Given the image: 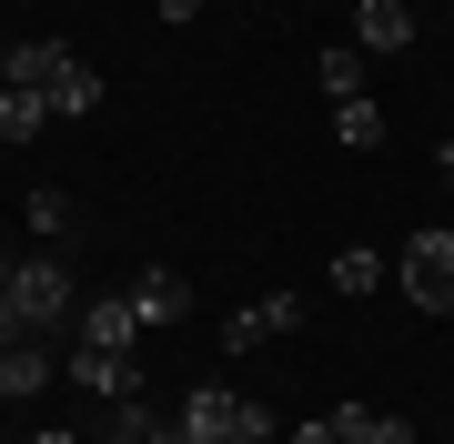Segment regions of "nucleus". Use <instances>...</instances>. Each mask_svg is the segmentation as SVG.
<instances>
[{
	"label": "nucleus",
	"instance_id": "1",
	"mask_svg": "<svg viewBox=\"0 0 454 444\" xmlns=\"http://www.w3.org/2000/svg\"><path fill=\"white\" fill-rule=\"evenodd\" d=\"M192 444H273V404H253V394H232V384H202L192 404L172 414Z\"/></svg>",
	"mask_w": 454,
	"mask_h": 444
},
{
	"label": "nucleus",
	"instance_id": "2",
	"mask_svg": "<svg viewBox=\"0 0 454 444\" xmlns=\"http://www.w3.org/2000/svg\"><path fill=\"white\" fill-rule=\"evenodd\" d=\"M0 293H11V333H51V323L71 313V273L51 263V253H31V263L0 273Z\"/></svg>",
	"mask_w": 454,
	"mask_h": 444
},
{
	"label": "nucleus",
	"instance_id": "3",
	"mask_svg": "<svg viewBox=\"0 0 454 444\" xmlns=\"http://www.w3.org/2000/svg\"><path fill=\"white\" fill-rule=\"evenodd\" d=\"M404 293L424 313H454V222H424L404 243Z\"/></svg>",
	"mask_w": 454,
	"mask_h": 444
},
{
	"label": "nucleus",
	"instance_id": "4",
	"mask_svg": "<svg viewBox=\"0 0 454 444\" xmlns=\"http://www.w3.org/2000/svg\"><path fill=\"white\" fill-rule=\"evenodd\" d=\"M41 101H51V121H91V112H101V71L82 61V51H51Z\"/></svg>",
	"mask_w": 454,
	"mask_h": 444
},
{
	"label": "nucleus",
	"instance_id": "5",
	"mask_svg": "<svg viewBox=\"0 0 454 444\" xmlns=\"http://www.w3.org/2000/svg\"><path fill=\"white\" fill-rule=\"evenodd\" d=\"M293 323H303V303H293V293H262V303H243V313L223 323V344H232V354H262V344H283Z\"/></svg>",
	"mask_w": 454,
	"mask_h": 444
},
{
	"label": "nucleus",
	"instance_id": "6",
	"mask_svg": "<svg viewBox=\"0 0 454 444\" xmlns=\"http://www.w3.org/2000/svg\"><path fill=\"white\" fill-rule=\"evenodd\" d=\"M131 313H142V333H162V323H182V313H192V283H182L172 263H152L142 283H131Z\"/></svg>",
	"mask_w": 454,
	"mask_h": 444
},
{
	"label": "nucleus",
	"instance_id": "7",
	"mask_svg": "<svg viewBox=\"0 0 454 444\" xmlns=\"http://www.w3.org/2000/svg\"><path fill=\"white\" fill-rule=\"evenodd\" d=\"M71 384H82V394H101V404L142 394V374H131V354H101V344H82V354H71Z\"/></svg>",
	"mask_w": 454,
	"mask_h": 444
},
{
	"label": "nucleus",
	"instance_id": "8",
	"mask_svg": "<svg viewBox=\"0 0 454 444\" xmlns=\"http://www.w3.org/2000/svg\"><path fill=\"white\" fill-rule=\"evenodd\" d=\"M414 41V0H364L354 11V51L373 61V51H404Z\"/></svg>",
	"mask_w": 454,
	"mask_h": 444
},
{
	"label": "nucleus",
	"instance_id": "9",
	"mask_svg": "<svg viewBox=\"0 0 454 444\" xmlns=\"http://www.w3.org/2000/svg\"><path fill=\"white\" fill-rule=\"evenodd\" d=\"M41 384H51V344H41V333H20V344L0 354V404H20V394H41Z\"/></svg>",
	"mask_w": 454,
	"mask_h": 444
},
{
	"label": "nucleus",
	"instance_id": "10",
	"mask_svg": "<svg viewBox=\"0 0 454 444\" xmlns=\"http://www.w3.org/2000/svg\"><path fill=\"white\" fill-rule=\"evenodd\" d=\"M131 333H142L131 293H121V303H82V344H101V354H131Z\"/></svg>",
	"mask_w": 454,
	"mask_h": 444
},
{
	"label": "nucleus",
	"instance_id": "11",
	"mask_svg": "<svg viewBox=\"0 0 454 444\" xmlns=\"http://www.w3.org/2000/svg\"><path fill=\"white\" fill-rule=\"evenodd\" d=\"M333 434H343V444H414L404 414H373V404H343V414H333Z\"/></svg>",
	"mask_w": 454,
	"mask_h": 444
},
{
	"label": "nucleus",
	"instance_id": "12",
	"mask_svg": "<svg viewBox=\"0 0 454 444\" xmlns=\"http://www.w3.org/2000/svg\"><path fill=\"white\" fill-rule=\"evenodd\" d=\"M313 82H324V101H354V91H364V51H354V41L313 51Z\"/></svg>",
	"mask_w": 454,
	"mask_h": 444
},
{
	"label": "nucleus",
	"instance_id": "13",
	"mask_svg": "<svg viewBox=\"0 0 454 444\" xmlns=\"http://www.w3.org/2000/svg\"><path fill=\"white\" fill-rule=\"evenodd\" d=\"M41 121H51V101H41V91H11V82H0V142H31Z\"/></svg>",
	"mask_w": 454,
	"mask_h": 444
},
{
	"label": "nucleus",
	"instance_id": "14",
	"mask_svg": "<svg viewBox=\"0 0 454 444\" xmlns=\"http://www.w3.org/2000/svg\"><path fill=\"white\" fill-rule=\"evenodd\" d=\"M333 132L354 142V152H373V142H384V112H373V91H354V101H333Z\"/></svg>",
	"mask_w": 454,
	"mask_h": 444
},
{
	"label": "nucleus",
	"instance_id": "15",
	"mask_svg": "<svg viewBox=\"0 0 454 444\" xmlns=\"http://www.w3.org/2000/svg\"><path fill=\"white\" fill-rule=\"evenodd\" d=\"M20 222H31L41 243H61V232H71V192H51V182H41V192L20 202Z\"/></svg>",
	"mask_w": 454,
	"mask_h": 444
},
{
	"label": "nucleus",
	"instance_id": "16",
	"mask_svg": "<svg viewBox=\"0 0 454 444\" xmlns=\"http://www.w3.org/2000/svg\"><path fill=\"white\" fill-rule=\"evenodd\" d=\"M373 283H384V263H373L364 243H354V253H333V293H373Z\"/></svg>",
	"mask_w": 454,
	"mask_h": 444
},
{
	"label": "nucleus",
	"instance_id": "17",
	"mask_svg": "<svg viewBox=\"0 0 454 444\" xmlns=\"http://www.w3.org/2000/svg\"><path fill=\"white\" fill-rule=\"evenodd\" d=\"M293 444H343V434H333V414H324V425H293Z\"/></svg>",
	"mask_w": 454,
	"mask_h": 444
},
{
	"label": "nucleus",
	"instance_id": "18",
	"mask_svg": "<svg viewBox=\"0 0 454 444\" xmlns=\"http://www.w3.org/2000/svg\"><path fill=\"white\" fill-rule=\"evenodd\" d=\"M162 20H172V31H182V20H202V0H162Z\"/></svg>",
	"mask_w": 454,
	"mask_h": 444
},
{
	"label": "nucleus",
	"instance_id": "19",
	"mask_svg": "<svg viewBox=\"0 0 454 444\" xmlns=\"http://www.w3.org/2000/svg\"><path fill=\"white\" fill-rule=\"evenodd\" d=\"M31 444H91V434H71V425H41V434H31Z\"/></svg>",
	"mask_w": 454,
	"mask_h": 444
},
{
	"label": "nucleus",
	"instance_id": "20",
	"mask_svg": "<svg viewBox=\"0 0 454 444\" xmlns=\"http://www.w3.org/2000/svg\"><path fill=\"white\" fill-rule=\"evenodd\" d=\"M444 182H454V132H444Z\"/></svg>",
	"mask_w": 454,
	"mask_h": 444
},
{
	"label": "nucleus",
	"instance_id": "21",
	"mask_svg": "<svg viewBox=\"0 0 454 444\" xmlns=\"http://www.w3.org/2000/svg\"><path fill=\"white\" fill-rule=\"evenodd\" d=\"M11 344H20V333H11V323H0V354H11Z\"/></svg>",
	"mask_w": 454,
	"mask_h": 444
},
{
	"label": "nucleus",
	"instance_id": "22",
	"mask_svg": "<svg viewBox=\"0 0 454 444\" xmlns=\"http://www.w3.org/2000/svg\"><path fill=\"white\" fill-rule=\"evenodd\" d=\"M0 273H11V253H0Z\"/></svg>",
	"mask_w": 454,
	"mask_h": 444
},
{
	"label": "nucleus",
	"instance_id": "23",
	"mask_svg": "<svg viewBox=\"0 0 454 444\" xmlns=\"http://www.w3.org/2000/svg\"><path fill=\"white\" fill-rule=\"evenodd\" d=\"M343 11H364V0H343Z\"/></svg>",
	"mask_w": 454,
	"mask_h": 444
}]
</instances>
